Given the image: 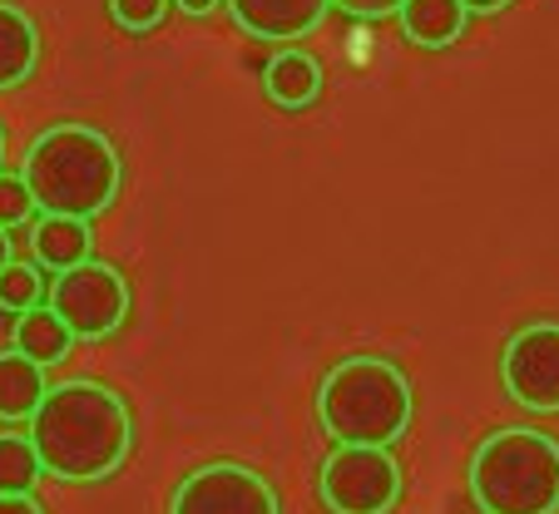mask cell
<instances>
[{"label":"cell","instance_id":"cell-23","mask_svg":"<svg viewBox=\"0 0 559 514\" xmlns=\"http://www.w3.org/2000/svg\"><path fill=\"white\" fill-rule=\"evenodd\" d=\"M465 5V15H496V11H506L510 0H461Z\"/></svg>","mask_w":559,"mask_h":514},{"label":"cell","instance_id":"cell-16","mask_svg":"<svg viewBox=\"0 0 559 514\" xmlns=\"http://www.w3.org/2000/svg\"><path fill=\"white\" fill-rule=\"evenodd\" d=\"M35 485H40V461L31 435L0 431V494H31Z\"/></svg>","mask_w":559,"mask_h":514},{"label":"cell","instance_id":"cell-5","mask_svg":"<svg viewBox=\"0 0 559 514\" xmlns=\"http://www.w3.org/2000/svg\"><path fill=\"white\" fill-rule=\"evenodd\" d=\"M45 307L60 316L64 332H70L74 342H105V336H115L129 316V283L119 267L90 258V263L64 267V273L50 277Z\"/></svg>","mask_w":559,"mask_h":514},{"label":"cell","instance_id":"cell-15","mask_svg":"<svg viewBox=\"0 0 559 514\" xmlns=\"http://www.w3.org/2000/svg\"><path fill=\"white\" fill-rule=\"evenodd\" d=\"M11 347L21 351V357H31L35 367H60L64 357H70L74 336L64 332V322L50 312V307H31V312L15 316V332H11Z\"/></svg>","mask_w":559,"mask_h":514},{"label":"cell","instance_id":"cell-17","mask_svg":"<svg viewBox=\"0 0 559 514\" xmlns=\"http://www.w3.org/2000/svg\"><path fill=\"white\" fill-rule=\"evenodd\" d=\"M40 297H45V277H40V267L35 263H5L0 267V307L5 312H31V307H40Z\"/></svg>","mask_w":559,"mask_h":514},{"label":"cell","instance_id":"cell-25","mask_svg":"<svg viewBox=\"0 0 559 514\" xmlns=\"http://www.w3.org/2000/svg\"><path fill=\"white\" fill-rule=\"evenodd\" d=\"M0 158H5V129H0ZM0 168H5V164H0Z\"/></svg>","mask_w":559,"mask_h":514},{"label":"cell","instance_id":"cell-21","mask_svg":"<svg viewBox=\"0 0 559 514\" xmlns=\"http://www.w3.org/2000/svg\"><path fill=\"white\" fill-rule=\"evenodd\" d=\"M0 514H45L35 494H0Z\"/></svg>","mask_w":559,"mask_h":514},{"label":"cell","instance_id":"cell-18","mask_svg":"<svg viewBox=\"0 0 559 514\" xmlns=\"http://www.w3.org/2000/svg\"><path fill=\"white\" fill-rule=\"evenodd\" d=\"M35 213H40V208H35L25 179H21V174H5V168H0V228L15 232V228H25Z\"/></svg>","mask_w":559,"mask_h":514},{"label":"cell","instance_id":"cell-1","mask_svg":"<svg viewBox=\"0 0 559 514\" xmlns=\"http://www.w3.org/2000/svg\"><path fill=\"white\" fill-rule=\"evenodd\" d=\"M31 426V445L40 475L64 485H95L124 465L129 441H134V420L119 391L99 386V381H60L45 391V401L35 406Z\"/></svg>","mask_w":559,"mask_h":514},{"label":"cell","instance_id":"cell-9","mask_svg":"<svg viewBox=\"0 0 559 514\" xmlns=\"http://www.w3.org/2000/svg\"><path fill=\"white\" fill-rule=\"evenodd\" d=\"M332 0H228L238 31L253 40H302L322 25Z\"/></svg>","mask_w":559,"mask_h":514},{"label":"cell","instance_id":"cell-4","mask_svg":"<svg viewBox=\"0 0 559 514\" xmlns=\"http://www.w3.org/2000/svg\"><path fill=\"white\" fill-rule=\"evenodd\" d=\"M480 514H559V441L535 426H506L471 455Z\"/></svg>","mask_w":559,"mask_h":514},{"label":"cell","instance_id":"cell-11","mask_svg":"<svg viewBox=\"0 0 559 514\" xmlns=\"http://www.w3.org/2000/svg\"><path fill=\"white\" fill-rule=\"evenodd\" d=\"M35 64H40V31L21 5L0 0V89L25 84L35 74Z\"/></svg>","mask_w":559,"mask_h":514},{"label":"cell","instance_id":"cell-12","mask_svg":"<svg viewBox=\"0 0 559 514\" xmlns=\"http://www.w3.org/2000/svg\"><path fill=\"white\" fill-rule=\"evenodd\" d=\"M263 89L277 109H307L322 95V64L302 50H277L263 70Z\"/></svg>","mask_w":559,"mask_h":514},{"label":"cell","instance_id":"cell-3","mask_svg":"<svg viewBox=\"0 0 559 514\" xmlns=\"http://www.w3.org/2000/svg\"><path fill=\"white\" fill-rule=\"evenodd\" d=\"M317 420L337 445H396L412 426V381L386 357H347L317 386Z\"/></svg>","mask_w":559,"mask_h":514},{"label":"cell","instance_id":"cell-24","mask_svg":"<svg viewBox=\"0 0 559 514\" xmlns=\"http://www.w3.org/2000/svg\"><path fill=\"white\" fill-rule=\"evenodd\" d=\"M5 263H11V232L0 228V267H5Z\"/></svg>","mask_w":559,"mask_h":514},{"label":"cell","instance_id":"cell-6","mask_svg":"<svg viewBox=\"0 0 559 514\" xmlns=\"http://www.w3.org/2000/svg\"><path fill=\"white\" fill-rule=\"evenodd\" d=\"M317 494L332 514H391L402 500V465L391 445H337L322 461Z\"/></svg>","mask_w":559,"mask_h":514},{"label":"cell","instance_id":"cell-10","mask_svg":"<svg viewBox=\"0 0 559 514\" xmlns=\"http://www.w3.org/2000/svg\"><path fill=\"white\" fill-rule=\"evenodd\" d=\"M35 248V267L45 273H64V267L90 263V248H95V232L85 218H60V213H40L31 232Z\"/></svg>","mask_w":559,"mask_h":514},{"label":"cell","instance_id":"cell-19","mask_svg":"<svg viewBox=\"0 0 559 514\" xmlns=\"http://www.w3.org/2000/svg\"><path fill=\"white\" fill-rule=\"evenodd\" d=\"M109 15H115L119 31L129 35H148L164 25V15H169V0H109Z\"/></svg>","mask_w":559,"mask_h":514},{"label":"cell","instance_id":"cell-22","mask_svg":"<svg viewBox=\"0 0 559 514\" xmlns=\"http://www.w3.org/2000/svg\"><path fill=\"white\" fill-rule=\"evenodd\" d=\"M169 5H179L183 15H193V21H203V15H213L223 5V0H169Z\"/></svg>","mask_w":559,"mask_h":514},{"label":"cell","instance_id":"cell-2","mask_svg":"<svg viewBox=\"0 0 559 514\" xmlns=\"http://www.w3.org/2000/svg\"><path fill=\"white\" fill-rule=\"evenodd\" d=\"M21 179L31 189L35 208L60 218H99L119 199L124 158L109 144V134L90 124H55L25 148Z\"/></svg>","mask_w":559,"mask_h":514},{"label":"cell","instance_id":"cell-7","mask_svg":"<svg viewBox=\"0 0 559 514\" xmlns=\"http://www.w3.org/2000/svg\"><path fill=\"white\" fill-rule=\"evenodd\" d=\"M500 381L515 406L559 416V322H530L500 351Z\"/></svg>","mask_w":559,"mask_h":514},{"label":"cell","instance_id":"cell-20","mask_svg":"<svg viewBox=\"0 0 559 514\" xmlns=\"http://www.w3.org/2000/svg\"><path fill=\"white\" fill-rule=\"evenodd\" d=\"M337 11L357 15V21H381V15H396L402 11V0H332Z\"/></svg>","mask_w":559,"mask_h":514},{"label":"cell","instance_id":"cell-13","mask_svg":"<svg viewBox=\"0 0 559 514\" xmlns=\"http://www.w3.org/2000/svg\"><path fill=\"white\" fill-rule=\"evenodd\" d=\"M402 31L412 45H421V50H445V45H455L465 35V5L461 0H402Z\"/></svg>","mask_w":559,"mask_h":514},{"label":"cell","instance_id":"cell-8","mask_svg":"<svg viewBox=\"0 0 559 514\" xmlns=\"http://www.w3.org/2000/svg\"><path fill=\"white\" fill-rule=\"evenodd\" d=\"M169 514H283L273 485L238 461H213L183 475Z\"/></svg>","mask_w":559,"mask_h":514},{"label":"cell","instance_id":"cell-14","mask_svg":"<svg viewBox=\"0 0 559 514\" xmlns=\"http://www.w3.org/2000/svg\"><path fill=\"white\" fill-rule=\"evenodd\" d=\"M45 367H35L21 351H0V426H21L35 416V406L45 401Z\"/></svg>","mask_w":559,"mask_h":514}]
</instances>
